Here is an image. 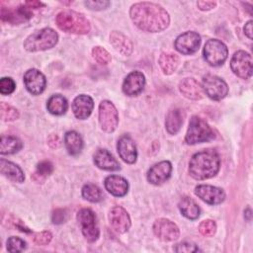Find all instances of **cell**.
<instances>
[{
  "label": "cell",
  "mask_w": 253,
  "mask_h": 253,
  "mask_svg": "<svg viewBox=\"0 0 253 253\" xmlns=\"http://www.w3.org/2000/svg\"><path fill=\"white\" fill-rule=\"evenodd\" d=\"M174 250L176 252H186V253H190V252H197L199 251V248L193 244V243H189V242H182L179 243L175 246Z\"/></svg>",
  "instance_id": "cell-42"
},
{
  "label": "cell",
  "mask_w": 253,
  "mask_h": 253,
  "mask_svg": "<svg viewBox=\"0 0 253 253\" xmlns=\"http://www.w3.org/2000/svg\"><path fill=\"white\" fill-rule=\"evenodd\" d=\"M33 17L31 9L27 5L17 7L15 9H6L5 7L1 8V19L4 22L11 24H20L26 22Z\"/></svg>",
  "instance_id": "cell-18"
},
{
  "label": "cell",
  "mask_w": 253,
  "mask_h": 253,
  "mask_svg": "<svg viewBox=\"0 0 253 253\" xmlns=\"http://www.w3.org/2000/svg\"><path fill=\"white\" fill-rule=\"evenodd\" d=\"M0 116L3 122H13L19 118V112L14 107L2 102L0 106Z\"/></svg>",
  "instance_id": "cell-34"
},
{
  "label": "cell",
  "mask_w": 253,
  "mask_h": 253,
  "mask_svg": "<svg viewBox=\"0 0 253 253\" xmlns=\"http://www.w3.org/2000/svg\"><path fill=\"white\" fill-rule=\"evenodd\" d=\"M216 230V224L211 219H206L203 220L199 225V231L204 236H212L215 233Z\"/></svg>",
  "instance_id": "cell-37"
},
{
  "label": "cell",
  "mask_w": 253,
  "mask_h": 253,
  "mask_svg": "<svg viewBox=\"0 0 253 253\" xmlns=\"http://www.w3.org/2000/svg\"><path fill=\"white\" fill-rule=\"evenodd\" d=\"M197 5L200 10L208 11L214 8L216 6V2L215 1H198Z\"/></svg>",
  "instance_id": "cell-44"
},
{
  "label": "cell",
  "mask_w": 253,
  "mask_h": 253,
  "mask_svg": "<svg viewBox=\"0 0 253 253\" xmlns=\"http://www.w3.org/2000/svg\"><path fill=\"white\" fill-rule=\"evenodd\" d=\"M203 89L212 100L223 99L228 93V87L224 80L215 75H207L203 78Z\"/></svg>",
  "instance_id": "cell-10"
},
{
  "label": "cell",
  "mask_w": 253,
  "mask_h": 253,
  "mask_svg": "<svg viewBox=\"0 0 253 253\" xmlns=\"http://www.w3.org/2000/svg\"><path fill=\"white\" fill-rule=\"evenodd\" d=\"M203 54L210 65L219 66L226 60L228 50L221 41L211 39L205 43Z\"/></svg>",
  "instance_id": "cell-6"
},
{
  "label": "cell",
  "mask_w": 253,
  "mask_h": 253,
  "mask_svg": "<svg viewBox=\"0 0 253 253\" xmlns=\"http://www.w3.org/2000/svg\"><path fill=\"white\" fill-rule=\"evenodd\" d=\"M106 190L115 197H124L128 190L127 181L118 175H111L105 179Z\"/></svg>",
  "instance_id": "cell-22"
},
{
  "label": "cell",
  "mask_w": 253,
  "mask_h": 253,
  "mask_svg": "<svg viewBox=\"0 0 253 253\" xmlns=\"http://www.w3.org/2000/svg\"><path fill=\"white\" fill-rule=\"evenodd\" d=\"M82 197L91 203H98L103 200L102 191L94 184H86L83 186Z\"/></svg>",
  "instance_id": "cell-32"
},
{
  "label": "cell",
  "mask_w": 253,
  "mask_h": 253,
  "mask_svg": "<svg viewBox=\"0 0 253 253\" xmlns=\"http://www.w3.org/2000/svg\"><path fill=\"white\" fill-rule=\"evenodd\" d=\"M244 33L245 35L250 39L252 40V21H248L245 26H244Z\"/></svg>",
  "instance_id": "cell-45"
},
{
  "label": "cell",
  "mask_w": 253,
  "mask_h": 253,
  "mask_svg": "<svg viewBox=\"0 0 253 253\" xmlns=\"http://www.w3.org/2000/svg\"><path fill=\"white\" fill-rule=\"evenodd\" d=\"M94 107L93 99L85 94H81L74 98L72 102V111L74 116L79 120H85L87 119Z\"/></svg>",
  "instance_id": "cell-20"
},
{
  "label": "cell",
  "mask_w": 253,
  "mask_h": 253,
  "mask_svg": "<svg viewBox=\"0 0 253 253\" xmlns=\"http://www.w3.org/2000/svg\"><path fill=\"white\" fill-rule=\"evenodd\" d=\"M24 83L31 94L39 95L45 89L46 79L40 70L32 68L26 71L24 75Z\"/></svg>",
  "instance_id": "cell-14"
},
{
  "label": "cell",
  "mask_w": 253,
  "mask_h": 253,
  "mask_svg": "<svg viewBox=\"0 0 253 253\" xmlns=\"http://www.w3.org/2000/svg\"><path fill=\"white\" fill-rule=\"evenodd\" d=\"M195 194L209 205L221 204L225 199V193L222 189L211 185H199L195 189Z\"/></svg>",
  "instance_id": "cell-13"
},
{
  "label": "cell",
  "mask_w": 253,
  "mask_h": 253,
  "mask_svg": "<svg viewBox=\"0 0 253 253\" xmlns=\"http://www.w3.org/2000/svg\"><path fill=\"white\" fill-rule=\"evenodd\" d=\"M53 171V165L49 161H42L37 165V169L33 175V178L39 182L45 179Z\"/></svg>",
  "instance_id": "cell-33"
},
{
  "label": "cell",
  "mask_w": 253,
  "mask_h": 253,
  "mask_svg": "<svg viewBox=\"0 0 253 253\" xmlns=\"http://www.w3.org/2000/svg\"><path fill=\"white\" fill-rule=\"evenodd\" d=\"M23 147L22 141L12 135H2L0 141V153L2 155L14 154Z\"/></svg>",
  "instance_id": "cell-31"
},
{
  "label": "cell",
  "mask_w": 253,
  "mask_h": 253,
  "mask_svg": "<svg viewBox=\"0 0 253 253\" xmlns=\"http://www.w3.org/2000/svg\"><path fill=\"white\" fill-rule=\"evenodd\" d=\"M77 220L80 224L81 231L89 242H95L100 234L96 222V216L90 209H81L77 212Z\"/></svg>",
  "instance_id": "cell-7"
},
{
  "label": "cell",
  "mask_w": 253,
  "mask_h": 253,
  "mask_svg": "<svg viewBox=\"0 0 253 253\" xmlns=\"http://www.w3.org/2000/svg\"><path fill=\"white\" fill-rule=\"evenodd\" d=\"M144 85V75L140 71H132L124 80L123 92L127 96H136L143 90Z\"/></svg>",
  "instance_id": "cell-16"
},
{
  "label": "cell",
  "mask_w": 253,
  "mask_h": 253,
  "mask_svg": "<svg viewBox=\"0 0 253 253\" xmlns=\"http://www.w3.org/2000/svg\"><path fill=\"white\" fill-rule=\"evenodd\" d=\"M214 136L213 130L203 119L197 116L192 117L185 136L186 143L196 144L206 142L213 139Z\"/></svg>",
  "instance_id": "cell-5"
},
{
  "label": "cell",
  "mask_w": 253,
  "mask_h": 253,
  "mask_svg": "<svg viewBox=\"0 0 253 253\" xmlns=\"http://www.w3.org/2000/svg\"><path fill=\"white\" fill-rule=\"evenodd\" d=\"M154 234L162 241H173L179 237L178 226L167 218H158L153 223Z\"/></svg>",
  "instance_id": "cell-11"
},
{
  "label": "cell",
  "mask_w": 253,
  "mask_h": 253,
  "mask_svg": "<svg viewBox=\"0 0 253 253\" xmlns=\"http://www.w3.org/2000/svg\"><path fill=\"white\" fill-rule=\"evenodd\" d=\"M158 63L164 74L170 75L174 73L179 65V57L171 52L161 53Z\"/></svg>",
  "instance_id": "cell-30"
},
{
  "label": "cell",
  "mask_w": 253,
  "mask_h": 253,
  "mask_svg": "<svg viewBox=\"0 0 253 253\" xmlns=\"http://www.w3.org/2000/svg\"><path fill=\"white\" fill-rule=\"evenodd\" d=\"M183 118H184V115L180 109L171 110L167 114L166 120H165L166 130L170 134H176L182 126Z\"/></svg>",
  "instance_id": "cell-26"
},
{
  "label": "cell",
  "mask_w": 253,
  "mask_h": 253,
  "mask_svg": "<svg viewBox=\"0 0 253 253\" xmlns=\"http://www.w3.org/2000/svg\"><path fill=\"white\" fill-rule=\"evenodd\" d=\"M55 22L57 27L63 32L77 35H85L90 31V23L84 15L72 11L64 10L56 15Z\"/></svg>",
  "instance_id": "cell-3"
},
{
  "label": "cell",
  "mask_w": 253,
  "mask_h": 253,
  "mask_svg": "<svg viewBox=\"0 0 253 253\" xmlns=\"http://www.w3.org/2000/svg\"><path fill=\"white\" fill-rule=\"evenodd\" d=\"M0 172L13 182L22 183L25 180V175L22 169L17 164L5 159L0 160Z\"/></svg>",
  "instance_id": "cell-25"
},
{
  "label": "cell",
  "mask_w": 253,
  "mask_h": 253,
  "mask_svg": "<svg viewBox=\"0 0 253 253\" xmlns=\"http://www.w3.org/2000/svg\"><path fill=\"white\" fill-rule=\"evenodd\" d=\"M178 207L182 214L189 219H196L200 216L201 211L199 206L193 199L189 197H183L180 200Z\"/></svg>",
  "instance_id": "cell-27"
},
{
  "label": "cell",
  "mask_w": 253,
  "mask_h": 253,
  "mask_svg": "<svg viewBox=\"0 0 253 253\" xmlns=\"http://www.w3.org/2000/svg\"><path fill=\"white\" fill-rule=\"evenodd\" d=\"M51 238H52V235L49 231H42V232L35 233L33 235L34 242L40 246L47 245L51 241Z\"/></svg>",
  "instance_id": "cell-39"
},
{
  "label": "cell",
  "mask_w": 253,
  "mask_h": 253,
  "mask_svg": "<svg viewBox=\"0 0 253 253\" xmlns=\"http://www.w3.org/2000/svg\"><path fill=\"white\" fill-rule=\"evenodd\" d=\"M99 123L105 132H113L119 124V115L115 105L104 100L99 105Z\"/></svg>",
  "instance_id": "cell-8"
},
{
  "label": "cell",
  "mask_w": 253,
  "mask_h": 253,
  "mask_svg": "<svg viewBox=\"0 0 253 253\" xmlns=\"http://www.w3.org/2000/svg\"><path fill=\"white\" fill-rule=\"evenodd\" d=\"M26 248V242L17 236H11L7 240V250L9 252H21Z\"/></svg>",
  "instance_id": "cell-36"
},
{
  "label": "cell",
  "mask_w": 253,
  "mask_h": 253,
  "mask_svg": "<svg viewBox=\"0 0 253 253\" xmlns=\"http://www.w3.org/2000/svg\"><path fill=\"white\" fill-rule=\"evenodd\" d=\"M64 144L69 154L77 155L83 148V140L79 133L74 130L67 131L64 135Z\"/></svg>",
  "instance_id": "cell-28"
},
{
  "label": "cell",
  "mask_w": 253,
  "mask_h": 253,
  "mask_svg": "<svg viewBox=\"0 0 253 253\" xmlns=\"http://www.w3.org/2000/svg\"><path fill=\"white\" fill-rule=\"evenodd\" d=\"M16 84L10 77H3L0 80V92L2 95H9L14 92Z\"/></svg>",
  "instance_id": "cell-38"
},
{
  "label": "cell",
  "mask_w": 253,
  "mask_h": 253,
  "mask_svg": "<svg viewBox=\"0 0 253 253\" xmlns=\"http://www.w3.org/2000/svg\"><path fill=\"white\" fill-rule=\"evenodd\" d=\"M51 219L53 223L60 224L67 219V211L63 209H57L52 212Z\"/></svg>",
  "instance_id": "cell-41"
},
{
  "label": "cell",
  "mask_w": 253,
  "mask_h": 253,
  "mask_svg": "<svg viewBox=\"0 0 253 253\" xmlns=\"http://www.w3.org/2000/svg\"><path fill=\"white\" fill-rule=\"evenodd\" d=\"M129 16L138 29L149 33L161 32L170 23L167 11L160 5L151 2L133 4L129 10Z\"/></svg>",
  "instance_id": "cell-1"
},
{
  "label": "cell",
  "mask_w": 253,
  "mask_h": 253,
  "mask_svg": "<svg viewBox=\"0 0 253 253\" xmlns=\"http://www.w3.org/2000/svg\"><path fill=\"white\" fill-rule=\"evenodd\" d=\"M92 56L100 64H108L111 61L110 53L102 46L93 47Z\"/></svg>",
  "instance_id": "cell-35"
},
{
  "label": "cell",
  "mask_w": 253,
  "mask_h": 253,
  "mask_svg": "<svg viewBox=\"0 0 253 253\" xmlns=\"http://www.w3.org/2000/svg\"><path fill=\"white\" fill-rule=\"evenodd\" d=\"M220 158L213 149L195 153L189 162V173L196 180H206L215 176L219 170Z\"/></svg>",
  "instance_id": "cell-2"
},
{
  "label": "cell",
  "mask_w": 253,
  "mask_h": 253,
  "mask_svg": "<svg viewBox=\"0 0 253 253\" xmlns=\"http://www.w3.org/2000/svg\"><path fill=\"white\" fill-rule=\"evenodd\" d=\"M25 5H27L30 9H32V8L38 9V8L43 6V4H42V2H39V1H27V2L25 3Z\"/></svg>",
  "instance_id": "cell-46"
},
{
  "label": "cell",
  "mask_w": 253,
  "mask_h": 253,
  "mask_svg": "<svg viewBox=\"0 0 253 253\" xmlns=\"http://www.w3.org/2000/svg\"><path fill=\"white\" fill-rule=\"evenodd\" d=\"M2 222H3V224H5L6 226L17 228V229H19V230H21V231H23V232H30L29 228L26 227V226L24 225V223H23L20 219H18L17 217H15V216H13V215H11V216H8V215H7V221H6V220H2Z\"/></svg>",
  "instance_id": "cell-40"
},
{
  "label": "cell",
  "mask_w": 253,
  "mask_h": 253,
  "mask_svg": "<svg viewBox=\"0 0 253 253\" xmlns=\"http://www.w3.org/2000/svg\"><path fill=\"white\" fill-rule=\"evenodd\" d=\"M84 4L90 10L99 11V10L106 9L110 5V2L109 1H105V0H103V1L102 0L101 1H85Z\"/></svg>",
  "instance_id": "cell-43"
},
{
  "label": "cell",
  "mask_w": 253,
  "mask_h": 253,
  "mask_svg": "<svg viewBox=\"0 0 253 253\" xmlns=\"http://www.w3.org/2000/svg\"><path fill=\"white\" fill-rule=\"evenodd\" d=\"M46 108L50 114L55 115V116H60V115H63L67 111L68 103H67V100L63 96H61L59 94H55V95H52L47 100Z\"/></svg>",
  "instance_id": "cell-29"
},
{
  "label": "cell",
  "mask_w": 253,
  "mask_h": 253,
  "mask_svg": "<svg viewBox=\"0 0 253 253\" xmlns=\"http://www.w3.org/2000/svg\"><path fill=\"white\" fill-rule=\"evenodd\" d=\"M175 48L182 54H192L199 49L201 37L196 32H186L175 41Z\"/></svg>",
  "instance_id": "cell-12"
},
{
  "label": "cell",
  "mask_w": 253,
  "mask_h": 253,
  "mask_svg": "<svg viewBox=\"0 0 253 253\" xmlns=\"http://www.w3.org/2000/svg\"><path fill=\"white\" fill-rule=\"evenodd\" d=\"M230 68L236 76L242 79H249L252 75L251 55L244 50L236 51L230 60Z\"/></svg>",
  "instance_id": "cell-9"
},
{
  "label": "cell",
  "mask_w": 253,
  "mask_h": 253,
  "mask_svg": "<svg viewBox=\"0 0 253 253\" xmlns=\"http://www.w3.org/2000/svg\"><path fill=\"white\" fill-rule=\"evenodd\" d=\"M58 41L57 33L50 28H43L31 34L24 42L28 51H40L53 47Z\"/></svg>",
  "instance_id": "cell-4"
},
{
  "label": "cell",
  "mask_w": 253,
  "mask_h": 253,
  "mask_svg": "<svg viewBox=\"0 0 253 253\" xmlns=\"http://www.w3.org/2000/svg\"><path fill=\"white\" fill-rule=\"evenodd\" d=\"M110 42L114 48L125 56H128L132 52V43L124 34L113 31L110 34Z\"/></svg>",
  "instance_id": "cell-24"
},
{
  "label": "cell",
  "mask_w": 253,
  "mask_h": 253,
  "mask_svg": "<svg viewBox=\"0 0 253 253\" xmlns=\"http://www.w3.org/2000/svg\"><path fill=\"white\" fill-rule=\"evenodd\" d=\"M182 95L190 100H200L203 97V90L199 82L194 78H185L179 84Z\"/></svg>",
  "instance_id": "cell-23"
},
{
  "label": "cell",
  "mask_w": 253,
  "mask_h": 253,
  "mask_svg": "<svg viewBox=\"0 0 253 253\" xmlns=\"http://www.w3.org/2000/svg\"><path fill=\"white\" fill-rule=\"evenodd\" d=\"M172 172V165L169 161H161L154 164L147 173V180L153 185H160L166 182Z\"/></svg>",
  "instance_id": "cell-17"
},
{
  "label": "cell",
  "mask_w": 253,
  "mask_h": 253,
  "mask_svg": "<svg viewBox=\"0 0 253 253\" xmlns=\"http://www.w3.org/2000/svg\"><path fill=\"white\" fill-rule=\"evenodd\" d=\"M93 158L95 165L100 169L107 171H116L120 169L119 162L107 149H98L94 153Z\"/></svg>",
  "instance_id": "cell-21"
},
{
  "label": "cell",
  "mask_w": 253,
  "mask_h": 253,
  "mask_svg": "<svg viewBox=\"0 0 253 253\" xmlns=\"http://www.w3.org/2000/svg\"><path fill=\"white\" fill-rule=\"evenodd\" d=\"M117 149L120 157L126 163L132 164L136 161L137 151L134 141L129 135H123L117 144Z\"/></svg>",
  "instance_id": "cell-19"
},
{
  "label": "cell",
  "mask_w": 253,
  "mask_h": 253,
  "mask_svg": "<svg viewBox=\"0 0 253 253\" xmlns=\"http://www.w3.org/2000/svg\"><path fill=\"white\" fill-rule=\"evenodd\" d=\"M244 217L247 219V220H250L251 218V210L249 208H247L245 211H244Z\"/></svg>",
  "instance_id": "cell-47"
},
{
  "label": "cell",
  "mask_w": 253,
  "mask_h": 253,
  "mask_svg": "<svg viewBox=\"0 0 253 253\" xmlns=\"http://www.w3.org/2000/svg\"><path fill=\"white\" fill-rule=\"evenodd\" d=\"M110 224L118 233H124L130 227V218L126 211L122 207H114L109 213Z\"/></svg>",
  "instance_id": "cell-15"
}]
</instances>
